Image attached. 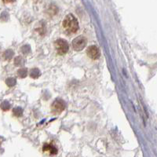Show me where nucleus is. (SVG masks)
Here are the masks:
<instances>
[{
  "label": "nucleus",
  "mask_w": 157,
  "mask_h": 157,
  "mask_svg": "<svg viewBox=\"0 0 157 157\" xmlns=\"http://www.w3.org/2000/svg\"><path fill=\"white\" fill-rule=\"evenodd\" d=\"M63 29L68 34H74L78 30V22L73 14L67 15L62 22Z\"/></svg>",
  "instance_id": "nucleus-1"
},
{
  "label": "nucleus",
  "mask_w": 157,
  "mask_h": 157,
  "mask_svg": "<svg viewBox=\"0 0 157 157\" xmlns=\"http://www.w3.org/2000/svg\"><path fill=\"white\" fill-rule=\"evenodd\" d=\"M54 45H55V48L57 50V53L59 54H61V55L66 54L67 52L68 51V49H69L68 43L62 39H57L55 43H54Z\"/></svg>",
  "instance_id": "nucleus-2"
},
{
  "label": "nucleus",
  "mask_w": 157,
  "mask_h": 157,
  "mask_svg": "<svg viewBox=\"0 0 157 157\" xmlns=\"http://www.w3.org/2000/svg\"><path fill=\"white\" fill-rule=\"evenodd\" d=\"M86 46V39L83 36H80L76 37L72 41V47L76 51H80Z\"/></svg>",
  "instance_id": "nucleus-3"
},
{
  "label": "nucleus",
  "mask_w": 157,
  "mask_h": 157,
  "mask_svg": "<svg viewBox=\"0 0 157 157\" xmlns=\"http://www.w3.org/2000/svg\"><path fill=\"white\" fill-rule=\"evenodd\" d=\"M52 112L55 114H59V113H62L63 111L65 109V104L61 99H57L52 104L51 106Z\"/></svg>",
  "instance_id": "nucleus-4"
},
{
  "label": "nucleus",
  "mask_w": 157,
  "mask_h": 157,
  "mask_svg": "<svg viewBox=\"0 0 157 157\" xmlns=\"http://www.w3.org/2000/svg\"><path fill=\"white\" fill-rule=\"evenodd\" d=\"M86 54L90 58L96 60L100 57V50L96 46H90L86 50Z\"/></svg>",
  "instance_id": "nucleus-5"
},
{
  "label": "nucleus",
  "mask_w": 157,
  "mask_h": 157,
  "mask_svg": "<svg viewBox=\"0 0 157 157\" xmlns=\"http://www.w3.org/2000/svg\"><path fill=\"white\" fill-rule=\"evenodd\" d=\"M43 151L44 152H49L50 155H55L57 152V149L54 145L52 144H45L43 145Z\"/></svg>",
  "instance_id": "nucleus-6"
},
{
  "label": "nucleus",
  "mask_w": 157,
  "mask_h": 157,
  "mask_svg": "<svg viewBox=\"0 0 157 157\" xmlns=\"http://www.w3.org/2000/svg\"><path fill=\"white\" fill-rule=\"evenodd\" d=\"M41 75V72H40V70L39 68H32L30 71V76L33 78H36L40 76Z\"/></svg>",
  "instance_id": "nucleus-7"
},
{
  "label": "nucleus",
  "mask_w": 157,
  "mask_h": 157,
  "mask_svg": "<svg viewBox=\"0 0 157 157\" xmlns=\"http://www.w3.org/2000/svg\"><path fill=\"white\" fill-rule=\"evenodd\" d=\"M13 115L16 117H20V116H21L22 114H23V109L21 108L20 107H17L14 108V109H13Z\"/></svg>",
  "instance_id": "nucleus-8"
},
{
  "label": "nucleus",
  "mask_w": 157,
  "mask_h": 157,
  "mask_svg": "<svg viewBox=\"0 0 157 157\" xmlns=\"http://www.w3.org/2000/svg\"><path fill=\"white\" fill-rule=\"evenodd\" d=\"M28 70L26 68H21L17 71V75L20 78H25L27 76Z\"/></svg>",
  "instance_id": "nucleus-9"
},
{
  "label": "nucleus",
  "mask_w": 157,
  "mask_h": 157,
  "mask_svg": "<svg viewBox=\"0 0 157 157\" xmlns=\"http://www.w3.org/2000/svg\"><path fill=\"white\" fill-rule=\"evenodd\" d=\"M25 59L22 57H17L14 60V63L16 66H20V65H23L25 64Z\"/></svg>",
  "instance_id": "nucleus-10"
},
{
  "label": "nucleus",
  "mask_w": 157,
  "mask_h": 157,
  "mask_svg": "<svg viewBox=\"0 0 157 157\" xmlns=\"http://www.w3.org/2000/svg\"><path fill=\"white\" fill-rule=\"evenodd\" d=\"M0 107H1V109H2L3 111H8L10 109V104L8 101H5L2 102Z\"/></svg>",
  "instance_id": "nucleus-11"
},
{
  "label": "nucleus",
  "mask_w": 157,
  "mask_h": 157,
  "mask_svg": "<svg viewBox=\"0 0 157 157\" xmlns=\"http://www.w3.org/2000/svg\"><path fill=\"white\" fill-rule=\"evenodd\" d=\"M3 57L5 59H11L13 57V50H6V51H5V53H4L3 54Z\"/></svg>",
  "instance_id": "nucleus-12"
},
{
  "label": "nucleus",
  "mask_w": 157,
  "mask_h": 157,
  "mask_svg": "<svg viewBox=\"0 0 157 157\" xmlns=\"http://www.w3.org/2000/svg\"><path fill=\"white\" fill-rule=\"evenodd\" d=\"M6 83L8 86L11 87V86H13L16 84V79L13 78H8L6 80Z\"/></svg>",
  "instance_id": "nucleus-13"
},
{
  "label": "nucleus",
  "mask_w": 157,
  "mask_h": 157,
  "mask_svg": "<svg viewBox=\"0 0 157 157\" xmlns=\"http://www.w3.org/2000/svg\"><path fill=\"white\" fill-rule=\"evenodd\" d=\"M30 51H31V48L29 45H25V46H23V47H21V52L23 53V54H29Z\"/></svg>",
  "instance_id": "nucleus-14"
},
{
  "label": "nucleus",
  "mask_w": 157,
  "mask_h": 157,
  "mask_svg": "<svg viewBox=\"0 0 157 157\" xmlns=\"http://www.w3.org/2000/svg\"><path fill=\"white\" fill-rule=\"evenodd\" d=\"M0 18L2 20V21H6L8 19V13L6 12H3L0 16Z\"/></svg>",
  "instance_id": "nucleus-15"
},
{
  "label": "nucleus",
  "mask_w": 157,
  "mask_h": 157,
  "mask_svg": "<svg viewBox=\"0 0 157 157\" xmlns=\"http://www.w3.org/2000/svg\"><path fill=\"white\" fill-rule=\"evenodd\" d=\"M5 3H10V2H15V0H2Z\"/></svg>",
  "instance_id": "nucleus-16"
}]
</instances>
